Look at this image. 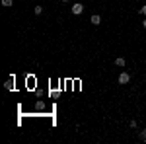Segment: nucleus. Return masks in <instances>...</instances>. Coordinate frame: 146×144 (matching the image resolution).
I'll return each instance as SVG.
<instances>
[{"instance_id":"1","label":"nucleus","mask_w":146,"mask_h":144,"mask_svg":"<svg viewBox=\"0 0 146 144\" xmlns=\"http://www.w3.org/2000/svg\"><path fill=\"white\" fill-rule=\"evenodd\" d=\"M117 82H119V84H129V82H131V74H129V72H121L119 78H117Z\"/></svg>"},{"instance_id":"2","label":"nucleus","mask_w":146,"mask_h":144,"mask_svg":"<svg viewBox=\"0 0 146 144\" xmlns=\"http://www.w3.org/2000/svg\"><path fill=\"white\" fill-rule=\"evenodd\" d=\"M82 12H84V4H74V6H72V14H74V16H80Z\"/></svg>"},{"instance_id":"3","label":"nucleus","mask_w":146,"mask_h":144,"mask_svg":"<svg viewBox=\"0 0 146 144\" xmlns=\"http://www.w3.org/2000/svg\"><path fill=\"white\" fill-rule=\"evenodd\" d=\"M90 22H92V25H100V23H101V18L98 16V14H94V16L90 18Z\"/></svg>"},{"instance_id":"4","label":"nucleus","mask_w":146,"mask_h":144,"mask_svg":"<svg viewBox=\"0 0 146 144\" xmlns=\"http://www.w3.org/2000/svg\"><path fill=\"white\" fill-rule=\"evenodd\" d=\"M4 86H6V90H14V78H10V80H8Z\"/></svg>"},{"instance_id":"5","label":"nucleus","mask_w":146,"mask_h":144,"mask_svg":"<svg viewBox=\"0 0 146 144\" xmlns=\"http://www.w3.org/2000/svg\"><path fill=\"white\" fill-rule=\"evenodd\" d=\"M115 64H117V66H125V58H123V56L115 58Z\"/></svg>"},{"instance_id":"6","label":"nucleus","mask_w":146,"mask_h":144,"mask_svg":"<svg viewBox=\"0 0 146 144\" xmlns=\"http://www.w3.org/2000/svg\"><path fill=\"white\" fill-rule=\"evenodd\" d=\"M12 4H14V0H2V6H6V8H10Z\"/></svg>"},{"instance_id":"7","label":"nucleus","mask_w":146,"mask_h":144,"mask_svg":"<svg viewBox=\"0 0 146 144\" xmlns=\"http://www.w3.org/2000/svg\"><path fill=\"white\" fill-rule=\"evenodd\" d=\"M35 14H37V16H41V14H43V6H35Z\"/></svg>"},{"instance_id":"8","label":"nucleus","mask_w":146,"mask_h":144,"mask_svg":"<svg viewBox=\"0 0 146 144\" xmlns=\"http://www.w3.org/2000/svg\"><path fill=\"white\" fill-rule=\"evenodd\" d=\"M140 138H142V140L146 138V131H140Z\"/></svg>"},{"instance_id":"9","label":"nucleus","mask_w":146,"mask_h":144,"mask_svg":"<svg viewBox=\"0 0 146 144\" xmlns=\"http://www.w3.org/2000/svg\"><path fill=\"white\" fill-rule=\"evenodd\" d=\"M140 14H142V16H146V6H142V8H140Z\"/></svg>"},{"instance_id":"10","label":"nucleus","mask_w":146,"mask_h":144,"mask_svg":"<svg viewBox=\"0 0 146 144\" xmlns=\"http://www.w3.org/2000/svg\"><path fill=\"white\" fill-rule=\"evenodd\" d=\"M142 25H144V27H146V20H144V22H142Z\"/></svg>"},{"instance_id":"11","label":"nucleus","mask_w":146,"mask_h":144,"mask_svg":"<svg viewBox=\"0 0 146 144\" xmlns=\"http://www.w3.org/2000/svg\"><path fill=\"white\" fill-rule=\"evenodd\" d=\"M60 2H68V0H60Z\"/></svg>"},{"instance_id":"12","label":"nucleus","mask_w":146,"mask_h":144,"mask_svg":"<svg viewBox=\"0 0 146 144\" xmlns=\"http://www.w3.org/2000/svg\"><path fill=\"white\" fill-rule=\"evenodd\" d=\"M144 142H146V138H144Z\"/></svg>"}]
</instances>
